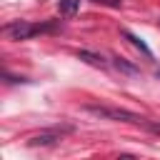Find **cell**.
I'll use <instances>...</instances> for the list:
<instances>
[{"label":"cell","instance_id":"6da1fadb","mask_svg":"<svg viewBox=\"0 0 160 160\" xmlns=\"http://www.w3.org/2000/svg\"><path fill=\"white\" fill-rule=\"evenodd\" d=\"M58 20H50V22H28V20H15V22H8L2 28L5 35H10L12 40H30L40 32H52L58 30Z\"/></svg>","mask_w":160,"mask_h":160},{"label":"cell","instance_id":"7a4b0ae2","mask_svg":"<svg viewBox=\"0 0 160 160\" xmlns=\"http://www.w3.org/2000/svg\"><path fill=\"white\" fill-rule=\"evenodd\" d=\"M88 112H92L100 120H115V122H135V125H145V118L125 110V108H108V105H85Z\"/></svg>","mask_w":160,"mask_h":160},{"label":"cell","instance_id":"3957f363","mask_svg":"<svg viewBox=\"0 0 160 160\" xmlns=\"http://www.w3.org/2000/svg\"><path fill=\"white\" fill-rule=\"evenodd\" d=\"M70 130H72V128H70V125H65V128H60V130L55 128V130H48V132L32 135V138L28 140V145H32V148H35V145H55V142L60 140V132H70Z\"/></svg>","mask_w":160,"mask_h":160},{"label":"cell","instance_id":"277c9868","mask_svg":"<svg viewBox=\"0 0 160 160\" xmlns=\"http://www.w3.org/2000/svg\"><path fill=\"white\" fill-rule=\"evenodd\" d=\"M80 10V0H58V12L65 18H72Z\"/></svg>","mask_w":160,"mask_h":160},{"label":"cell","instance_id":"5b68a950","mask_svg":"<svg viewBox=\"0 0 160 160\" xmlns=\"http://www.w3.org/2000/svg\"><path fill=\"white\" fill-rule=\"evenodd\" d=\"M78 58H80V60H85L88 65H95V68H108L105 58H102V55H95V52H90V50H80V52H78Z\"/></svg>","mask_w":160,"mask_h":160},{"label":"cell","instance_id":"8992f818","mask_svg":"<svg viewBox=\"0 0 160 160\" xmlns=\"http://www.w3.org/2000/svg\"><path fill=\"white\" fill-rule=\"evenodd\" d=\"M122 38H125V40H130V42H132V45H135V48H138V50H140L145 58H152V50H150V48H148V45H145V42H142L138 35H132L130 30H122Z\"/></svg>","mask_w":160,"mask_h":160},{"label":"cell","instance_id":"52a82bcc","mask_svg":"<svg viewBox=\"0 0 160 160\" xmlns=\"http://www.w3.org/2000/svg\"><path fill=\"white\" fill-rule=\"evenodd\" d=\"M112 65L120 70V72H125V75H138V65H132L130 60H125V58H112Z\"/></svg>","mask_w":160,"mask_h":160},{"label":"cell","instance_id":"ba28073f","mask_svg":"<svg viewBox=\"0 0 160 160\" xmlns=\"http://www.w3.org/2000/svg\"><path fill=\"white\" fill-rule=\"evenodd\" d=\"M145 128H148V130H152V132H160V125H158V122H150V120H145Z\"/></svg>","mask_w":160,"mask_h":160},{"label":"cell","instance_id":"9c48e42d","mask_svg":"<svg viewBox=\"0 0 160 160\" xmlns=\"http://www.w3.org/2000/svg\"><path fill=\"white\" fill-rule=\"evenodd\" d=\"M155 78H158V80H160V68H155Z\"/></svg>","mask_w":160,"mask_h":160},{"label":"cell","instance_id":"30bf717a","mask_svg":"<svg viewBox=\"0 0 160 160\" xmlns=\"http://www.w3.org/2000/svg\"><path fill=\"white\" fill-rule=\"evenodd\" d=\"M158 25H160V20H158Z\"/></svg>","mask_w":160,"mask_h":160}]
</instances>
